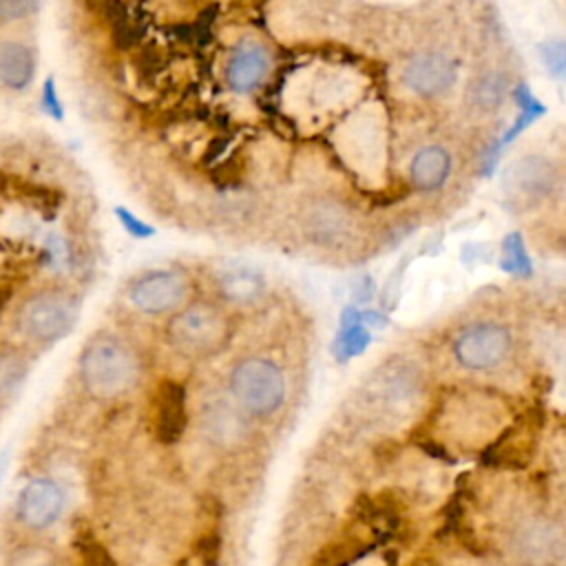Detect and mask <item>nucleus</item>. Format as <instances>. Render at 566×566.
I'll use <instances>...</instances> for the list:
<instances>
[{
	"label": "nucleus",
	"instance_id": "obj_8",
	"mask_svg": "<svg viewBox=\"0 0 566 566\" xmlns=\"http://www.w3.org/2000/svg\"><path fill=\"white\" fill-rule=\"evenodd\" d=\"M515 338L509 325L497 321H475L458 329L451 338L455 365L471 374L500 369L513 354Z\"/></svg>",
	"mask_w": 566,
	"mask_h": 566
},
{
	"label": "nucleus",
	"instance_id": "obj_3",
	"mask_svg": "<svg viewBox=\"0 0 566 566\" xmlns=\"http://www.w3.org/2000/svg\"><path fill=\"white\" fill-rule=\"evenodd\" d=\"M142 356L124 336L99 329L80 349L77 376L84 391L97 400H117L142 380Z\"/></svg>",
	"mask_w": 566,
	"mask_h": 566
},
{
	"label": "nucleus",
	"instance_id": "obj_5",
	"mask_svg": "<svg viewBox=\"0 0 566 566\" xmlns=\"http://www.w3.org/2000/svg\"><path fill=\"white\" fill-rule=\"evenodd\" d=\"M515 416L486 394H467L460 400L440 405L424 424H440L422 431V436H447L442 449L449 453V447L458 449H480V453L506 429Z\"/></svg>",
	"mask_w": 566,
	"mask_h": 566
},
{
	"label": "nucleus",
	"instance_id": "obj_31",
	"mask_svg": "<svg viewBox=\"0 0 566 566\" xmlns=\"http://www.w3.org/2000/svg\"><path fill=\"white\" fill-rule=\"evenodd\" d=\"M199 559L206 566H217L219 557H221V537L214 531H208L206 535H201L199 546H197Z\"/></svg>",
	"mask_w": 566,
	"mask_h": 566
},
{
	"label": "nucleus",
	"instance_id": "obj_6",
	"mask_svg": "<svg viewBox=\"0 0 566 566\" xmlns=\"http://www.w3.org/2000/svg\"><path fill=\"white\" fill-rule=\"evenodd\" d=\"M199 294V274L186 265H150L133 272L122 285V298L133 312L164 321Z\"/></svg>",
	"mask_w": 566,
	"mask_h": 566
},
{
	"label": "nucleus",
	"instance_id": "obj_16",
	"mask_svg": "<svg viewBox=\"0 0 566 566\" xmlns=\"http://www.w3.org/2000/svg\"><path fill=\"white\" fill-rule=\"evenodd\" d=\"M400 80L418 97H438L455 84L458 64L447 53L422 51L405 62Z\"/></svg>",
	"mask_w": 566,
	"mask_h": 566
},
{
	"label": "nucleus",
	"instance_id": "obj_13",
	"mask_svg": "<svg viewBox=\"0 0 566 566\" xmlns=\"http://www.w3.org/2000/svg\"><path fill=\"white\" fill-rule=\"evenodd\" d=\"M38 69L35 42L18 31H0V91L11 95L27 93L38 80Z\"/></svg>",
	"mask_w": 566,
	"mask_h": 566
},
{
	"label": "nucleus",
	"instance_id": "obj_18",
	"mask_svg": "<svg viewBox=\"0 0 566 566\" xmlns=\"http://www.w3.org/2000/svg\"><path fill=\"white\" fill-rule=\"evenodd\" d=\"M188 427V396L175 380H161L153 396V433L161 444H177Z\"/></svg>",
	"mask_w": 566,
	"mask_h": 566
},
{
	"label": "nucleus",
	"instance_id": "obj_29",
	"mask_svg": "<svg viewBox=\"0 0 566 566\" xmlns=\"http://www.w3.org/2000/svg\"><path fill=\"white\" fill-rule=\"evenodd\" d=\"M40 111L51 117L53 122H62L64 119V104L60 99V91H57V82L53 75H46L42 80L40 86Z\"/></svg>",
	"mask_w": 566,
	"mask_h": 566
},
{
	"label": "nucleus",
	"instance_id": "obj_17",
	"mask_svg": "<svg viewBox=\"0 0 566 566\" xmlns=\"http://www.w3.org/2000/svg\"><path fill=\"white\" fill-rule=\"evenodd\" d=\"M64 493L51 478H33L27 482L15 502V515L24 528L44 531L53 526L62 513Z\"/></svg>",
	"mask_w": 566,
	"mask_h": 566
},
{
	"label": "nucleus",
	"instance_id": "obj_11",
	"mask_svg": "<svg viewBox=\"0 0 566 566\" xmlns=\"http://www.w3.org/2000/svg\"><path fill=\"white\" fill-rule=\"evenodd\" d=\"M542 422L533 413L515 416L506 429L480 453L484 467L491 469H522L535 455Z\"/></svg>",
	"mask_w": 566,
	"mask_h": 566
},
{
	"label": "nucleus",
	"instance_id": "obj_24",
	"mask_svg": "<svg viewBox=\"0 0 566 566\" xmlns=\"http://www.w3.org/2000/svg\"><path fill=\"white\" fill-rule=\"evenodd\" d=\"M31 371V358L15 345H0V402L11 400Z\"/></svg>",
	"mask_w": 566,
	"mask_h": 566
},
{
	"label": "nucleus",
	"instance_id": "obj_30",
	"mask_svg": "<svg viewBox=\"0 0 566 566\" xmlns=\"http://www.w3.org/2000/svg\"><path fill=\"white\" fill-rule=\"evenodd\" d=\"M539 55H542L544 66H546L551 73L559 75V73L566 71V40L555 38V40L544 42L542 49H539Z\"/></svg>",
	"mask_w": 566,
	"mask_h": 566
},
{
	"label": "nucleus",
	"instance_id": "obj_14",
	"mask_svg": "<svg viewBox=\"0 0 566 566\" xmlns=\"http://www.w3.org/2000/svg\"><path fill=\"white\" fill-rule=\"evenodd\" d=\"M272 71V55L256 38H241L230 49L223 64L226 86L237 95L254 93Z\"/></svg>",
	"mask_w": 566,
	"mask_h": 566
},
{
	"label": "nucleus",
	"instance_id": "obj_25",
	"mask_svg": "<svg viewBox=\"0 0 566 566\" xmlns=\"http://www.w3.org/2000/svg\"><path fill=\"white\" fill-rule=\"evenodd\" d=\"M42 0H0V31H13L38 18Z\"/></svg>",
	"mask_w": 566,
	"mask_h": 566
},
{
	"label": "nucleus",
	"instance_id": "obj_28",
	"mask_svg": "<svg viewBox=\"0 0 566 566\" xmlns=\"http://www.w3.org/2000/svg\"><path fill=\"white\" fill-rule=\"evenodd\" d=\"M113 214L117 219V223L122 226V230L130 237V239H137V241H144V239H150L155 234V228L144 221L137 212L128 210L126 206H115L113 208Z\"/></svg>",
	"mask_w": 566,
	"mask_h": 566
},
{
	"label": "nucleus",
	"instance_id": "obj_20",
	"mask_svg": "<svg viewBox=\"0 0 566 566\" xmlns=\"http://www.w3.org/2000/svg\"><path fill=\"white\" fill-rule=\"evenodd\" d=\"M245 411L232 400H217L210 402L203 411V420H201V429L208 433V438L217 444H237L239 440H243L245 436V420H243Z\"/></svg>",
	"mask_w": 566,
	"mask_h": 566
},
{
	"label": "nucleus",
	"instance_id": "obj_12",
	"mask_svg": "<svg viewBox=\"0 0 566 566\" xmlns=\"http://www.w3.org/2000/svg\"><path fill=\"white\" fill-rule=\"evenodd\" d=\"M502 184L511 199L537 203L557 190L559 170L544 155H522L509 164Z\"/></svg>",
	"mask_w": 566,
	"mask_h": 566
},
{
	"label": "nucleus",
	"instance_id": "obj_23",
	"mask_svg": "<svg viewBox=\"0 0 566 566\" xmlns=\"http://www.w3.org/2000/svg\"><path fill=\"white\" fill-rule=\"evenodd\" d=\"M374 551V539H367L363 533H345L334 542L325 544L307 566H354L367 553Z\"/></svg>",
	"mask_w": 566,
	"mask_h": 566
},
{
	"label": "nucleus",
	"instance_id": "obj_19",
	"mask_svg": "<svg viewBox=\"0 0 566 566\" xmlns=\"http://www.w3.org/2000/svg\"><path fill=\"white\" fill-rule=\"evenodd\" d=\"M451 175V155L442 146H424L409 161V181L420 192H433Z\"/></svg>",
	"mask_w": 566,
	"mask_h": 566
},
{
	"label": "nucleus",
	"instance_id": "obj_27",
	"mask_svg": "<svg viewBox=\"0 0 566 566\" xmlns=\"http://www.w3.org/2000/svg\"><path fill=\"white\" fill-rule=\"evenodd\" d=\"M502 268L511 274H522L528 276L531 274V259L524 250V243L520 239V234H509L504 241V250H502Z\"/></svg>",
	"mask_w": 566,
	"mask_h": 566
},
{
	"label": "nucleus",
	"instance_id": "obj_33",
	"mask_svg": "<svg viewBox=\"0 0 566 566\" xmlns=\"http://www.w3.org/2000/svg\"><path fill=\"white\" fill-rule=\"evenodd\" d=\"M360 316L367 327H385L387 325V316L380 314L378 310H360Z\"/></svg>",
	"mask_w": 566,
	"mask_h": 566
},
{
	"label": "nucleus",
	"instance_id": "obj_15",
	"mask_svg": "<svg viewBox=\"0 0 566 566\" xmlns=\"http://www.w3.org/2000/svg\"><path fill=\"white\" fill-rule=\"evenodd\" d=\"M301 230L318 248H340L354 232V217L340 201L316 199L303 208Z\"/></svg>",
	"mask_w": 566,
	"mask_h": 566
},
{
	"label": "nucleus",
	"instance_id": "obj_26",
	"mask_svg": "<svg viewBox=\"0 0 566 566\" xmlns=\"http://www.w3.org/2000/svg\"><path fill=\"white\" fill-rule=\"evenodd\" d=\"M4 566H57V555L44 544H20L7 555Z\"/></svg>",
	"mask_w": 566,
	"mask_h": 566
},
{
	"label": "nucleus",
	"instance_id": "obj_2",
	"mask_svg": "<svg viewBox=\"0 0 566 566\" xmlns=\"http://www.w3.org/2000/svg\"><path fill=\"white\" fill-rule=\"evenodd\" d=\"M80 314V292L66 281L49 279L20 294L11 312V325L29 345L51 347L75 329Z\"/></svg>",
	"mask_w": 566,
	"mask_h": 566
},
{
	"label": "nucleus",
	"instance_id": "obj_1",
	"mask_svg": "<svg viewBox=\"0 0 566 566\" xmlns=\"http://www.w3.org/2000/svg\"><path fill=\"white\" fill-rule=\"evenodd\" d=\"M495 548L506 566H566V524L539 502L517 504L495 531Z\"/></svg>",
	"mask_w": 566,
	"mask_h": 566
},
{
	"label": "nucleus",
	"instance_id": "obj_9",
	"mask_svg": "<svg viewBox=\"0 0 566 566\" xmlns=\"http://www.w3.org/2000/svg\"><path fill=\"white\" fill-rule=\"evenodd\" d=\"M206 279L210 287L208 294L237 314L243 310H254L270 294L268 276L259 268L241 261L214 263Z\"/></svg>",
	"mask_w": 566,
	"mask_h": 566
},
{
	"label": "nucleus",
	"instance_id": "obj_22",
	"mask_svg": "<svg viewBox=\"0 0 566 566\" xmlns=\"http://www.w3.org/2000/svg\"><path fill=\"white\" fill-rule=\"evenodd\" d=\"M509 93V80L497 69H484L467 84V102L478 113H493L497 111Z\"/></svg>",
	"mask_w": 566,
	"mask_h": 566
},
{
	"label": "nucleus",
	"instance_id": "obj_34",
	"mask_svg": "<svg viewBox=\"0 0 566 566\" xmlns=\"http://www.w3.org/2000/svg\"><path fill=\"white\" fill-rule=\"evenodd\" d=\"M9 447H4L2 451H0V486H2V482H4V475H7V471H9Z\"/></svg>",
	"mask_w": 566,
	"mask_h": 566
},
{
	"label": "nucleus",
	"instance_id": "obj_35",
	"mask_svg": "<svg viewBox=\"0 0 566 566\" xmlns=\"http://www.w3.org/2000/svg\"><path fill=\"white\" fill-rule=\"evenodd\" d=\"M562 500H564V504H566V469H564V473H562Z\"/></svg>",
	"mask_w": 566,
	"mask_h": 566
},
{
	"label": "nucleus",
	"instance_id": "obj_32",
	"mask_svg": "<svg viewBox=\"0 0 566 566\" xmlns=\"http://www.w3.org/2000/svg\"><path fill=\"white\" fill-rule=\"evenodd\" d=\"M374 296V281L365 274L354 283V298L356 303H367Z\"/></svg>",
	"mask_w": 566,
	"mask_h": 566
},
{
	"label": "nucleus",
	"instance_id": "obj_7",
	"mask_svg": "<svg viewBox=\"0 0 566 566\" xmlns=\"http://www.w3.org/2000/svg\"><path fill=\"white\" fill-rule=\"evenodd\" d=\"M228 389L232 400L248 416L263 418L281 409L287 394V380L276 360L270 356L250 354L241 356L230 367Z\"/></svg>",
	"mask_w": 566,
	"mask_h": 566
},
{
	"label": "nucleus",
	"instance_id": "obj_10",
	"mask_svg": "<svg viewBox=\"0 0 566 566\" xmlns=\"http://www.w3.org/2000/svg\"><path fill=\"white\" fill-rule=\"evenodd\" d=\"M369 389L385 411L407 413L420 405L424 396V378L413 363L396 358L374 371Z\"/></svg>",
	"mask_w": 566,
	"mask_h": 566
},
{
	"label": "nucleus",
	"instance_id": "obj_21",
	"mask_svg": "<svg viewBox=\"0 0 566 566\" xmlns=\"http://www.w3.org/2000/svg\"><path fill=\"white\" fill-rule=\"evenodd\" d=\"M371 343V332L363 323L360 310L356 305H345L338 316V332L332 340V354L338 363L360 356Z\"/></svg>",
	"mask_w": 566,
	"mask_h": 566
},
{
	"label": "nucleus",
	"instance_id": "obj_4",
	"mask_svg": "<svg viewBox=\"0 0 566 566\" xmlns=\"http://www.w3.org/2000/svg\"><path fill=\"white\" fill-rule=\"evenodd\" d=\"M239 314L210 294H199L164 321L166 345L184 358L203 360L221 354L237 334Z\"/></svg>",
	"mask_w": 566,
	"mask_h": 566
}]
</instances>
